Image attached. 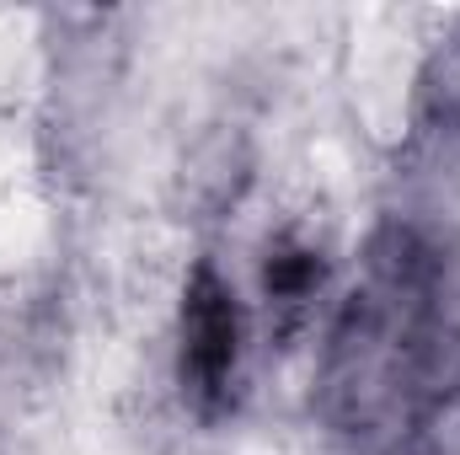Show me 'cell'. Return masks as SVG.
Wrapping results in <instances>:
<instances>
[{"mask_svg": "<svg viewBox=\"0 0 460 455\" xmlns=\"http://www.w3.org/2000/svg\"><path fill=\"white\" fill-rule=\"evenodd\" d=\"M230 364H235V306L204 273L188 300V375L199 391H220Z\"/></svg>", "mask_w": 460, "mask_h": 455, "instance_id": "6da1fadb", "label": "cell"}]
</instances>
